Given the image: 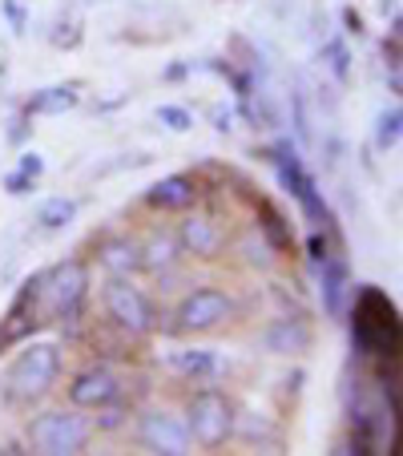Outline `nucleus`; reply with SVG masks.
I'll return each mask as SVG.
<instances>
[{
    "instance_id": "1",
    "label": "nucleus",
    "mask_w": 403,
    "mask_h": 456,
    "mask_svg": "<svg viewBox=\"0 0 403 456\" xmlns=\"http://www.w3.org/2000/svg\"><path fill=\"white\" fill-rule=\"evenodd\" d=\"M60 368H65L60 344H52V339H25L20 352L9 360L4 376H0L4 404L17 408V412H33L36 404H44L57 392Z\"/></svg>"
},
{
    "instance_id": "2",
    "label": "nucleus",
    "mask_w": 403,
    "mask_h": 456,
    "mask_svg": "<svg viewBox=\"0 0 403 456\" xmlns=\"http://www.w3.org/2000/svg\"><path fill=\"white\" fill-rule=\"evenodd\" d=\"M89 287L93 275L85 258H60L57 267L41 271V315L60 328H77L89 307Z\"/></svg>"
},
{
    "instance_id": "3",
    "label": "nucleus",
    "mask_w": 403,
    "mask_h": 456,
    "mask_svg": "<svg viewBox=\"0 0 403 456\" xmlns=\"http://www.w3.org/2000/svg\"><path fill=\"white\" fill-rule=\"evenodd\" d=\"M28 452L36 456H81L93 440V416L81 408H41L25 420Z\"/></svg>"
},
{
    "instance_id": "4",
    "label": "nucleus",
    "mask_w": 403,
    "mask_h": 456,
    "mask_svg": "<svg viewBox=\"0 0 403 456\" xmlns=\"http://www.w3.org/2000/svg\"><path fill=\"white\" fill-rule=\"evenodd\" d=\"M101 315L121 339L129 344H141L157 331V311H154V299L141 291L133 279H117L109 275L101 287Z\"/></svg>"
},
{
    "instance_id": "5",
    "label": "nucleus",
    "mask_w": 403,
    "mask_h": 456,
    "mask_svg": "<svg viewBox=\"0 0 403 456\" xmlns=\"http://www.w3.org/2000/svg\"><path fill=\"white\" fill-rule=\"evenodd\" d=\"M181 420H186L194 448H202V452H218V448H222L226 440L234 436L238 412H234V400L226 396L222 387L202 384L197 392H189Z\"/></svg>"
},
{
    "instance_id": "6",
    "label": "nucleus",
    "mask_w": 403,
    "mask_h": 456,
    "mask_svg": "<svg viewBox=\"0 0 403 456\" xmlns=\"http://www.w3.org/2000/svg\"><path fill=\"white\" fill-rule=\"evenodd\" d=\"M238 315V303L226 287H189L186 295L173 307V331L181 336H206V331H218L222 323Z\"/></svg>"
},
{
    "instance_id": "7",
    "label": "nucleus",
    "mask_w": 403,
    "mask_h": 456,
    "mask_svg": "<svg viewBox=\"0 0 403 456\" xmlns=\"http://www.w3.org/2000/svg\"><path fill=\"white\" fill-rule=\"evenodd\" d=\"M270 162H275L278 182L286 186V194H291V199L299 202V210L307 215V223H310V226H326V202H323V190H318V182L310 178L307 170H302L299 150H294L291 142H278V146L270 150Z\"/></svg>"
},
{
    "instance_id": "8",
    "label": "nucleus",
    "mask_w": 403,
    "mask_h": 456,
    "mask_svg": "<svg viewBox=\"0 0 403 456\" xmlns=\"http://www.w3.org/2000/svg\"><path fill=\"white\" fill-rule=\"evenodd\" d=\"M133 440H138L141 452H154V456H189L194 452L186 420H181L178 412H170V408H146V412L138 416Z\"/></svg>"
},
{
    "instance_id": "9",
    "label": "nucleus",
    "mask_w": 403,
    "mask_h": 456,
    "mask_svg": "<svg viewBox=\"0 0 403 456\" xmlns=\"http://www.w3.org/2000/svg\"><path fill=\"white\" fill-rule=\"evenodd\" d=\"M65 396H69V404L81 408V412H97V408H105L109 400L125 396V384H121V371L109 368V363H85V368L69 379Z\"/></svg>"
},
{
    "instance_id": "10",
    "label": "nucleus",
    "mask_w": 403,
    "mask_h": 456,
    "mask_svg": "<svg viewBox=\"0 0 403 456\" xmlns=\"http://www.w3.org/2000/svg\"><path fill=\"white\" fill-rule=\"evenodd\" d=\"M41 323H44V315H41V275H33V279H25V283H20V291H17V299H12L9 315H4V323H0V355L9 352V347L25 344V339L33 336Z\"/></svg>"
},
{
    "instance_id": "11",
    "label": "nucleus",
    "mask_w": 403,
    "mask_h": 456,
    "mask_svg": "<svg viewBox=\"0 0 403 456\" xmlns=\"http://www.w3.org/2000/svg\"><path fill=\"white\" fill-rule=\"evenodd\" d=\"M202 202V182L194 174H165L146 190V207L154 215H186Z\"/></svg>"
},
{
    "instance_id": "12",
    "label": "nucleus",
    "mask_w": 403,
    "mask_h": 456,
    "mask_svg": "<svg viewBox=\"0 0 403 456\" xmlns=\"http://www.w3.org/2000/svg\"><path fill=\"white\" fill-rule=\"evenodd\" d=\"M173 239H178L181 255L189 258H218L226 250V231L206 215H186L173 231Z\"/></svg>"
},
{
    "instance_id": "13",
    "label": "nucleus",
    "mask_w": 403,
    "mask_h": 456,
    "mask_svg": "<svg viewBox=\"0 0 403 456\" xmlns=\"http://www.w3.org/2000/svg\"><path fill=\"white\" fill-rule=\"evenodd\" d=\"M97 267L117 279L141 275V242L129 239V234H105V239L97 242Z\"/></svg>"
},
{
    "instance_id": "14",
    "label": "nucleus",
    "mask_w": 403,
    "mask_h": 456,
    "mask_svg": "<svg viewBox=\"0 0 403 456\" xmlns=\"http://www.w3.org/2000/svg\"><path fill=\"white\" fill-rule=\"evenodd\" d=\"M170 371L181 376L186 384H214L222 376V360L210 347H186V352L170 355Z\"/></svg>"
},
{
    "instance_id": "15",
    "label": "nucleus",
    "mask_w": 403,
    "mask_h": 456,
    "mask_svg": "<svg viewBox=\"0 0 403 456\" xmlns=\"http://www.w3.org/2000/svg\"><path fill=\"white\" fill-rule=\"evenodd\" d=\"M318 271H323V307H326L331 319H339L343 307H347V295L355 291V287L347 283V263L343 258H334V255H326L323 263H318Z\"/></svg>"
},
{
    "instance_id": "16",
    "label": "nucleus",
    "mask_w": 403,
    "mask_h": 456,
    "mask_svg": "<svg viewBox=\"0 0 403 456\" xmlns=\"http://www.w3.org/2000/svg\"><path fill=\"white\" fill-rule=\"evenodd\" d=\"M178 258H181L178 239L165 231H154L141 242V271H149V275H170V271L178 267Z\"/></svg>"
},
{
    "instance_id": "17",
    "label": "nucleus",
    "mask_w": 403,
    "mask_h": 456,
    "mask_svg": "<svg viewBox=\"0 0 403 456\" xmlns=\"http://www.w3.org/2000/svg\"><path fill=\"white\" fill-rule=\"evenodd\" d=\"M266 352L275 355H294V352H307L310 347V328L302 323V319H278L275 328L266 331Z\"/></svg>"
},
{
    "instance_id": "18",
    "label": "nucleus",
    "mask_w": 403,
    "mask_h": 456,
    "mask_svg": "<svg viewBox=\"0 0 403 456\" xmlns=\"http://www.w3.org/2000/svg\"><path fill=\"white\" fill-rule=\"evenodd\" d=\"M77 102H81L77 86H49V89H41V94L28 97L25 113L28 118H57V113L77 110Z\"/></svg>"
},
{
    "instance_id": "19",
    "label": "nucleus",
    "mask_w": 403,
    "mask_h": 456,
    "mask_svg": "<svg viewBox=\"0 0 403 456\" xmlns=\"http://www.w3.org/2000/svg\"><path fill=\"white\" fill-rule=\"evenodd\" d=\"M77 218V199H65V194H57V199H49L41 210H36V226L41 231H65V226Z\"/></svg>"
},
{
    "instance_id": "20",
    "label": "nucleus",
    "mask_w": 403,
    "mask_h": 456,
    "mask_svg": "<svg viewBox=\"0 0 403 456\" xmlns=\"http://www.w3.org/2000/svg\"><path fill=\"white\" fill-rule=\"evenodd\" d=\"M258 218H262V223H258V234H262L270 247H275V250L291 247V231L283 226V215H278L270 202H258Z\"/></svg>"
},
{
    "instance_id": "21",
    "label": "nucleus",
    "mask_w": 403,
    "mask_h": 456,
    "mask_svg": "<svg viewBox=\"0 0 403 456\" xmlns=\"http://www.w3.org/2000/svg\"><path fill=\"white\" fill-rule=\"evenodd\" d=\"M399 138H403V110L399 105H387L383 113H379V121H375V150H395L399 146Z\"/></svg>"
},
{
    "instance_id": "22",
    "label": "nucleus",
    "mask_w": 403,
    "mask_h": 456,
    "mask_svg": "<svg viewBox=\"0 0 403 456\" xmlns=\"http://www.w3.org/2000/svg\"><path fill=\"white\" fill-rule=\"evenodd\" d=\"M125 424H129V404H125V396L109 400V404L97 408V416H93V432H117V428H125Z\"/></svg>"
},
{
    "instance_id": "23",
    "label": "nucleus",
    "mask_w": 403,
    "mask_h": 456,
    "mask_svg": "<svg viewBox=\"0 0 403 456\" xmlns=\"http://www.w3.org/2000/svg\"><path fill=\"white\" fill-rule=\"evenodd\" d=\"M323 57H326V65H331L334 77H339V81L347 86V81H351V53H347V45L339 41V37H334V41H326V45H323Z\"/></svg>"
},
{
    "instance_id": "24",
    "label": "nucleus",
    "mask_w": 403,
    "mask_h": 456,
    "mask_svg": "<svg viewBox=\"0 0 403 456\" xmlns=\"http://www.w3.org/2000/svg\"><path fill=\"white\" fill-rule=\"evenodd\" d=\"M242 255H246V263H250V267H270V263H275V247H270V242H266L262 239V234H250V239L246 242H242Z\"/></svg>"
},
{
    "instance_id": "25",
    "label": "nucleus",
    "mask_w": 403,
    "mask_h": 456,
    "mask_svg": "<svg viewBox=\"0 0 403 456\" xmlns=\"http://www.w3.org/2000/svg\"><path fill=\"white\" fill-rule=\"evenodd\" d=\"M157 121H162L165 129H173V134H186V129L194 126V113H189L186 105H157Z\"/></svg>"
},
{
    "instance_id": "26",
    "label": "nucleus",
    "mask_w": 403,
    "mask_h": 456,
    "mask_svg": "<svg viewBox=\"0 0 403 456\" xmlns=\"http://www.w3.org/2000/svg\"><path fill=\"white\" fill-rule=\"evenodd\" d=\"M36 186V178H28V174H20V170H12V174H4V190H9L12 199H20V194H28V190Z\"/></svg>"
},
{
    "instance_id": "27",
    "label": "nucleus",
    "mask_w": 403,
    "mask_h": 456,
    "mask_svg": "<svg viewBox=\"0 0 403 456\" xmlns=\"http://www.w3.org/2000/svg\"><path fill=\"white\" fill-rule=\"evenodd\" d=\"M17 170L28 174V178H41V174H44V158L36 154V150H25V154H20V162H17Z\"/></svg>"
},
{
    "instance_id": "28",
    "label": "nucleus",
    "mask_w": 403,
    "mask_h": 456,
    "mask_svg": "<svg viewBox=\"0 0 403 456\" xmlns=\"http://www.w3.org/2000/svg\"><path fill=\"white\" fill-rule=\"evenodd\" d=\"M307 250H310V258H315V263H323V258L331 255V247H326V239H323V234H310Z\"/></svg>"
},
{
    "instance_id": "29",
    "label": "nucleus",
    "mask_w": 403,
    "mask_h": 456,
    "mask_svg": "<svg viewBox=\"0 0 403 456\" xmlns=\"http://www.w3.org/2000/svg\"><path fill=\"white\" fill-rule=\"evenodd\" d=\"M0 9L9 12L12 28H25V12H20V9H17V0H0Z\"/></svg>"
},
{
    "instance_id": "30",
    "label": "nucleus",
    "mask_w": 403,
    "mask_h": 456,
    "mask_svg": "<svg viewBox=\"0 0 403 456\" xmlns=\"http://www.w3.org/2000/svg\"><path fill=\"white\" fill-rule=\"evenodd\" d=\"M343 20H347V33H355V37L363 33V17L355 9H343Z\"/></svg>"
},
{
    "instance_id": "31",
    "label": "nucleus",
    "mask_w": 403,
    "mask_h": 456,
    "mask_svg": "<svg viewBox=\"0 0 403 456\" xmlns=\"http://www.w3.org/2000/svg\"><path fill=\"white\" fill-rule=\"evenodd\" d=\"M214 121H218L214 129H230V110H214Z\"/></svg>"
}]
</instances>
